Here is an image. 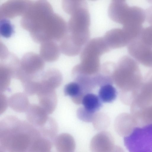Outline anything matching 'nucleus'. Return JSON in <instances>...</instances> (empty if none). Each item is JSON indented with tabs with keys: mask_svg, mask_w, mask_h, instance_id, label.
I'll use <instances>...</instances> for the list:
<instances>
[{
	"mask_svg": "<svg viewBox=\"0 0 152 152\" xmlns=\"http://www.w3.org/2000/svg\"><path fill=\"white\" fill-rule=\"evenodd\" d=\"M0 152H5V151H2V150H0Z\"/></svg>",
	"mask_w": 152,
	"mask_h": 152,
	"instance_id": "nucleus-39",
	"label": "nucleus"
},
{
	"mask_svg": "<svg viewBox=\"0 0 152 152\" xmlns=\"http://www.w3.org/2000/svg\"><path fill=\"white\" fill-rule=\"evenodd\" d=\"M94 127L97 130H102L106 129L110 124V119L104 113H96L92 122Z\"/></svg>",
	"mask_w": 152,
	"mask_h": 152,
	"instance_id": "nucleus-30",
	"label": "nucleus"
},
{
	"mask_svg": "<svg viewBox=\"0 0 152 152\" xmlns=\"http://www.w3.org/2000/svg\"><path fill=\"white\" fill-rule=\"evenodd\" d=\"M96 113L89 111L83 107H80L77 109V115L81 120L86 122H90L93 121Z\"/></svg>",
	"mask_w": 152,
	"mask_h": 152,
	"instance_id": "nucleus-35",
	"label": "nucleus"
},
{
	"mask_svg": "<svg viewBox=\"0 0 152 152\" xmlns=\"http://www.w3.org/2000/svg\"><path fill=\"white\" fill-rule=\"evenodd\" d=\"M53 144L51 140L41 136L34 141L28 152H50Z\"/></svg>",
	"mask_w": 152,
	"mask_h": 152,
	"instance_id": "nucleus-27",
	"label": "nucleus"
},
{
	"mask_svg": "<svg viewBox=\"0 0 152 152\" xmlns=\"http://www.w3.org/2000/svg\"><path fill=\"white\" fill-rule=\"evenodd\" d=\"M41 135L28 121L13 115L0 122V150L5 152H28L34 141Z\"/></svg>",
	"mask_w": 152,
	"mask_h": 152,
	"instance_id": "nucleus-1",
	"label": "nucleus"
},
{
	"mask_svg": "<svg viewBox=\"0 0 152 152\" xmlns=\"http://www.w3.org/2000/svg\"><path fill=\"white\" fill-rule=\"evenodd\" d=\"M67 33V24L53 12L41 19L29 33L34 42L41 44L49 40L60 42Z\"/></svg>",
	"mask_w": 152,
	"mask_h": 152,
	"instance_id": "nucleus-3",
	"label": "nucleus"
},
{
	"mask_svg": "<svg viewBox=\"0 0 152 152\" xmlns=\"http://www.w3.org/2000/svg\"><path fill=\"white\" fill-rule=\"evenodd\" d=\"M26 113L28 121L37 129L44 125L49 117L43 108L35 104H30Z\"/></svg>",
	"mask_w": 152,
	"mask_h": 152,
	"instance_id": "nucleus-17",
	"label": "nucleus"
},
{
	"mask_svg": "<svg viewBox=\"0 0 152 152\" xmlns=\"http://www.w3.org/2000/svg\"><path fill=\"white\" fill-rule=\"evenodd\" d=\"M0 114L3 113L7 108L8 103V99L3 94L0 93Z\"/></svg>",
	"mask_w": 152,
	"mask_h": 152,
	"instance_id": "nucleus-36",
	"label": "nucleus"
},
{
	"mask_svg": "<svg viewBox=\"0 0 152 152\" xmlns=\"http://www.w3.org/2000/svg\"><path fill=\"white\" fill-rule=\"evenodd\" d=\"M8 103L11 109L19 113L26 112L30 105L27 95L21 92L12 95L8 99Z\"/></svg>",
	"mask_w": 152,
	"mask_h": 152,
	"instance_id": "nucleus-21",
	"label": "nucleus"
},
{
	"mask_svg": "<svg viewBox=\"0 0 152 152\" xmlns=\"http://www.w3.org/2000/svg\"><path fill=\"white\" fill-rule=\"evenodd\" d=\"M64 92L65 95L71 96L73 102L77 104L82 103L83 98L85 95L79 84L75 81L65 85Z\"/></svg>",
	"mask_w": 152,
	"mask_h": 152,
	"instance_id": "nucleus-24",
	"label": "nucleus"
},
{
	"mask_svg": "<svg viewBox=\"0 0 152 152\" xmlns=\"http://www.w3.org/2000/svg\"><path fill=\"white\" fill-rule=\"evenodd\" d=\"M87 4L85 1L64 0L62 1V7L64 11L70 15L79 8Z\"/></svg>",
	"mask_w": 152,
	"mask_h": 152,
	"instance_id": "nucleus-31",
	"label": "nucleus"
},
{
	"mask_svg": "<svg viewBox=\"0 0 152 152\" xmlns=\"http://www.w3.org/2000/svg\"><path fill=\"white\" fill-rule=\"evenodd\" d=\"M39 81L43 86L55 90L61 84L62 76L58 69L55 68H51L42 73Z\"/></svg>",
	"mask_w": 152,
	"mask_h": 152,
	"instance_id": "nucleus-19",
	"label": "nucleus"
},
{
	"mask_svg": "<svg viewBox=\"0 0 152 152\" xmlns=\"http://www.w3.org/2000/svg\"><path fill=\"white\" fill-rule=\"evenodd\" d=\"M14 32V26L9 19L0 20V34L2 37L6 38L10 37Z\"/></svg>",
	"mask_w": 152,
	"mask_h": 152,
	"instance_id": "nucleus-33",
	"label": "nucleus"
},
{
	"mask_svg": "<svg viewBox=\"0 0 152 152\" xmlns=\"http://www.w3.org/2000/svg\"><path fill=\"white\" fill-rule=\"evenodd\" d=\"M22 84L25 94L29 96L37 94L41 86L40 81L37 80H28Z\"/></svg>",
	"mask_w": 152,
	"mask_h": 152,
	"instance_id": "nucleus-32",
	"label": "nucleus"
},
{
	"mask_svg": "<svg viewBox=\"0 0 152 152\" xmlns=\"http://www.w3.org/2000/svg\"><path fill=\"white\" fill-rule=\"evenodd\" d=\"M110 152H125V151L121 147L115 145L113 149Z\"/></svg>",
	"mask_w": 152,
	"mask_h": 152,
	"instance_id": "nucleus-38",
	"label": "nucleus"
},
{
	"mask_svg": "<svg viewBox=\"0 0 152 152\" xmlns=\"http://www.w3.org/2000/svg\"><path fill=\"white\" fill-rule=\"evenodd\" d=\"M12 78L10 70L4 65L0 64V90L1 93L5 91L9 86Z\"/></svg>",
	"mask_w": 152,
	"mask_h": 152,
	"instance_id": "nucleus-29",
	"label": "nucleus"
},
{
	"mask_svg": "<svg viewBox=\"0 0 152 152\" xmlns=\"http://www.w3.org/2000/svg\"><path fill=\"white\" fill-rule=\"evenodd\" d=\"M37 94L39 105L48 114H52L55 110L57 104V97L55 90L45 87L41 84L40 88Z\"/></svg>",
	"mask_w": 152,
	"mask_h": 152,
	"instance_id": "nucleus-16",
	"label": "nucleus"
},
{
	"mask_svg": "<svg viewBox=\"0 0 152 152\" xmlns=\"http://www.w3.org/2000/svg\"><path fill=\"white\" fill-rule=\"evenodd\" d=\"M108 12L112 20L121 24L124 27L142 26L145 20V10L137 6H129L124 0L112 1Z\"/></svg>",
	"mask_w": 152,
	"mask_h": 152,
	"instance_id": "nucleus-4",
	"label": "nucleus"
},
{
	"mask_svg": "<svg viewBox=\"0 0 152 152\" xmlns=\"http://www.w3.org/2000/svg\"><path fill=\"white\" fill-rule=\"evenodd\" d=\"M37 129L42 136L54 142L57 136L58 126L56 121L53 118L49 117L44 125Z\"/></svg>",
	"mask_w": 152,
	"mask_h": 152,
	"instance_id": "nucleus-23",
	"label": "nucleus"
},
{
	"mask_svg": "<svg viewBox=\"0 0 152 152\" xmlns=\"http://www.w3.org/2000/svg\"><path fill=\"white\" fill-rule=\"evenodd\" d=\"M129 54L137 62L145 66L152 68V48L142 43L138 39L127 46Z\"/></svg>",
	"mask_w": 152,
	"mask_h": 152,
	"instance_id": "nucleus-13",
	"label": "nucleus"
},
{
	"mask_svg": "<svg viewBox=\"0 0 152 152\" xmlns=\"http://www.w3.org/2000/svg\"><path fill=\"white\" fill-rule=\"evenodd\" d=\"M33 1L10 0L3 3L0 7V19H12L23 15Z\"/></svg>",
	"mask_w": 152,
	"mask_h": 152,
	"instance_id": "nucleus-12",
	"label": "nucleus"
},
{
	"mask_svg": "<svg viewBox=\"0 0 152 152\" xmlns=\"http://www.w3.org/2000/svg\"><path fill=\"white\" fill-rule=\"evenodd\" d=\"M113 78L120 90L121 101L130 105L144 79L137 62L129 56L121 57L116 64Z\"/></svg>",
	"mask_w": 152,
	"mask_h": 152,
	"instance_id": "nucleus-2",
	"label": "nucleus"
},
{
	"mask_svg": "<svg viewBox=\"0 0 152 152\" xmlns=\"http://www.w3.org/2000/svg\"><path fill=\"white\" fill-rule=\"evenodd\" d=\"M54 144L58 152H74L75 148L74 138L67 133H62L57 135Z\"/></svg>",
	"mask_w": 152,
	"mask_h": 152,
	"instance_id": "nucleus-20",
	"label": "nucleus"
},
{
	"mask_svg": "<svg viewBox=\"0 0 152 152\" xmlns=\"http://www.w3.org/2000/svg\"><path fill=\"white\" fill-rule=\"evenodd\" d=\"M149 74L130 105L131 113L136 116L152 106V71Z\"/></svg>",
	"mask_w": 152,
	"mask_h": 152,
	"instance_id": "nucleus-10",
	"label": "nucleus"
},
{
	"mask_svg": "<svg viewBox=\"0 0 152 152\" xmlns=\"http://www.w3.org/2000/svg\"><path fill=\"white\" fill-rule=\"evenodd\" d=\"M114 138L109 132L101 131L92 138L90 144L91 152H110L114 146Z\"/></svg>",
	"mask_w": 152,
	"mask_h": 152,
	"instance_id": "nucleus-15",
	"label": "nucleus"
},
{
	"mask_svg": "<svg viewBox=\"0 0 152 152\" xmlns=\"http://www.w3.org/2000/svg\"><path fill=\"white\" fill-rule=\"evenodd\" d=\"M74 77V81L79 84L84 95L91 93L96 86L93 76L80 74Z\"/></svg>",
	"mask_w": 152,
	"mask_h": 152,
	"instance_id": "nucleus-26",
	"label": "nucleus"
},
{
	"mask_svg": "<svg viewBox=\"0 0 152 152\" xmlns=\"http://www.w3.org/2000/svg\"><path fill=\"white\" fill-rule=\"evenodd\" d=\"M138 39L143 44L152 48V25L143 28Z\"/></svg>",
	"mask_w": 152,
	"mask_h": 152,
	"instance_id": "nucleus-34",
	"label": "nucleus"
},
{
	"mask_svg": "<svg viewBox=\"0 0 152 152\" xmlns=\"http://www.w3.org/2000/svg\"><path fill=\"white\" fill-rule=\"evenodd\" d=\"M142 29L138 28H114L107 31L103 38L111 49L128 46L139 37Z\"/></svg>",
	"mask_w": 152,
	"mask_h": 152,
	"instance_id": "nucleus-9",
	"label": "nucleus"
},
{
	"mask_svg": "<svg viewBox=\"0 0 152 152\" xmlns=\"http://www.w3.org/2000/svg\"><path fill=\"white\" fill-rule=\"evenodd\" d=\"M53 12L51 5L48 1H33L27 11L22 16L20 25L23 28L30 32L41 19Z\"/></svg>",
	"mask_w": 152,
	"mask_h": 152,
	"instance_id": "nucleus-8",
	"label": "nucleus"
},
{
	"mask_svg": "<svg viewBox=\"0 0 152 152\" xmlns=\"http://www.w3.org/2000/svg\"><path fill=\"white\" fill-rule=\"evenodd\" d=\"M44 66V61L40 55L32 52L26 53L20 60V69L17 79L22 83L28 80H37Z\"/></svg>",
	"mask_w": 152,
	"mask_h": 152,
	"instance_id": "nucleus-7",
	"label": "nucleus"
},
{
	"mask_svg": "<svg viewBox=\"0 0 152 152\" xmlns=\"http://www.w3.org/2000/svg\"><path fill=\"white\" fill-rule=\"evenodd\" d=\"M59 46L61 52L69 56L78 55L80 53L83 48L74 42L68 33L60 42Z\"/></svg>",
	"mask_w": 152,
	"mask_h": 152,
	"instance_id": "nucleus-22",
	"label": "nucleus"
},
{
	"mask_svg": "<svg viewBox=\"0 0 152 152\" xmlns=\"http://www.w3.org/2000/svg\"><path fill=\"white\" fill-rule=\"evenodd\" d=\"M117 133L124 137L129 135L136 127L141 126L138 119L132 113H124L119 115L114 122Z\"/></svg>",
	"mask_w": 152,
	"mask_h": 152,
	"instance_id": "nucleus-14",
	"label": "nucleus"
},
{
	"mask_svg": "<svg viewBox=\"0 0 152 152\" xmlns=\"http://www.w3.org/2000/svg\"><path fill=\"white\" fill-rule=\"evenodd\" d=\"M110 50L103 37L94 38L83 46L80 53V59L100 61V56Z\"/></svg>",
	"mask_w": 152,
	"mask_h": 152,
	"instance_id": "nucleus-11",
	"label": "nucleus"
},
{
	"mask_svg": "<svg viewBox=\"0 0 152 152\" xmlns=\"http://www.w3.org/2000/svg\"><path fill=\"white\" fill-rule=\"evenodd\" d=\"M146 20L148 23L152 25V5L145 10Z\"/></svg>",
	"mask_w": 152,
	"mask_h": 152,
	"instance_id": "nucleus-37",
	"label": "nucleus"
},
{
	"mask_svg": "<svg viewBox=\"0 0 152 152\" xmlns=\"http://www.w3.org/2000/svg\"><path fill=\"white\" fill-rule=\"evenodd\" d=\"M117 94L116 89L112 84H107L100 87L98 96L102 102L110 103L115 99Z\"/></svg>",
	"mask_w": 152,
	"mask_h": 152,
	"instance_id": "nucleus-28",
	"label": "nucleus"
},
{
	"mask_svg": "<svg viewBox=\"0 0 152 152\" xmlns=\"http://www.w3.org/2000/svg\"><path fill=\"white\" fill-rule=\"evenodd\" d=\"M70 15L68 33L76 45L83 48L89 40L90 35L91 19L88 4L76 9Z\"/></svg>",
	"mask_w": 152,
	"mask_h": 152,
	"instance_id": "nucleus-5",
	"label": "nucleus"
},
{
	"mask_svg": "<svg viewBox=\"0 0 152 152\" xmlns=\"http://www.w3.org/2000/svg\"><path fill=\"white\" fill-rule=\"evenodd\" d=\"M124 143L129 152H152V124L135 127Z\"/></svg>",
	"mask_w": 152,
	"mask_h": 152,
	"instance_id": "nucleus-6",
	"label": "nucleus"
},
{
	"mask_svg": "<svg viewBox=\"0 0 152 152\" xmlns=\"http://www.w3.org/2000/svg\"><path fill=\"white\" fill-rule=\"evenodd\" d=\"M81 104L85 109L93 113L98 111L102 105V101L98 96L91 93L84 96Z\"/></svg>",
	"mask_w": 152,
	"mask_h": 152,
	"instance_id": "nucleus-25",
	"label": "nucleus"
},
{
	"mask_svg": "<svg viewBox=\"0 0 152 152\" xmlns=\"http://www.w3.org/2000/svg\"><path fill=\"white\" fill-rule=\"evenodd\" d=\"M60 52L59 46L55 41H47L41 44L39 55L44 61L50 62L56 61Z\"/></svg>",
	"mask_w": 152,
	"mask_h": 152,
	"instance_id": "nucleus-18",
	"label": "nucleus"
}]
</instances>
